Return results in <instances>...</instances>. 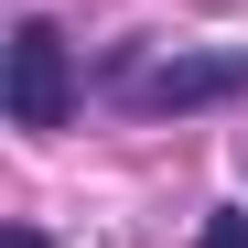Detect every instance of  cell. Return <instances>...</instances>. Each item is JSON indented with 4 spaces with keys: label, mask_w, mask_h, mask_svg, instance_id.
<instances>
[{
    "label": "cell",
    "mask_w": 248,
    "mask_h": 248,
    "mask_svg": "<svg viewBox=\"0 0 248 248\" xmlns=\"http://www.w3.org/2000/svg\"><path fill=\"white\" fill-rule=\"evenodd\" d=\"M76 108V65L54 22H11V130H65Z\"/></svg>",
    "instance_id": "6da1fadb"
},
{
    "label": "cell",
    "mask_w": 248,
    "mask_h": 248,
    "mask_svg": "<svg viewBox=\"0 0 248 248\" xmlns=\"http://www.w3.org/2000/svg\"><path fill=\"white\" fill-rule=\"evenodd\" d=\"M237 87H248V44H237V54H162L151 76H119V97H130V108H151V119L216 108V97H237Z\"/></svg>",
    "instance_id": "7a4b0ae2"
},
{
    "label": "cell",
    "mask_w": 248,
    "mask_h": 248,
    "mask_svg": "<svg viewBox=\"0 0 248 248\" xmlns=\"http://www.w3.org/2000/svg\"><path fill=\"white\" fill-rule=\"evenodd\" d=\"M194 248H248V216H205V227H194Z\"/></svg>",
    "instance_id": "3957f363"
},
{
    "label": "cell",
    "mask_w": 248,
    "mask_h": 248,
    "mask_svg": "<svg viewBox=\"0 0 248 248\" xmlns=\"http://www.w3.org/2000/svg\"><path fill=\"white\" fill-rule=\"evenodd\" d=\"M11 248H54V237H44V227H11Z\"/></svg>",
    "instance_id": "277c9868"
}]
</instances>
